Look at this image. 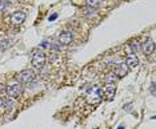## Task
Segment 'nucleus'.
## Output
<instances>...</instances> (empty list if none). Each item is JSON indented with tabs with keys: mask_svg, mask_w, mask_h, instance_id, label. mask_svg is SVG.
Listing matches in <instances>:
<instances>
[{
	"mask_svg": "<svg viewBox=\"0 0 156 129\" xmlns=\"http://www.w3.org/2000/svg\"><path fill=\"white\" fill-rule=\"evenodd\" d=\"M45 61H47V57H45L44 52L39 51V49L34 51L32 59H31V63H32V65H34L35 68H37V69H41V68H44Z\"/></svg>",
	"mask_w": 156,
	"mask_h": 129,
	"instance_id": "obj_1",
	"label": "nucleus"
},
{
	"mask_svg": "<svg viewBox=\"0 0 156 129\" xmlns=\"http://www.w3.org/2000/svg\"><path fill=\"white\" fill-rule=\"evenodd\" d=\"M35 78H36V76H35L34 71H31V69H23L22 72H19V75H17V80L27 85L34 84Z\"/></svg>",
	"mask_w": 156,
	"mask_h": 129,
	"instance_id": "obj_2",
	"label": "nucleus"
},
{
	"mask_svg": "<svg viewBox=\"0 0 156 129\" xmlns=\"http://www.w3.org/2000/svg\"><path fill=\"white\" fill-rule=\"evenodd\" d=\"M5 91H7V95H8L11 99H17L19 96H22L23 88L20 84H12V85H8Z\"/></svg>",
	"mask_w": 156,
	"mask_h": 129,
	"instance_id": "obj_3",
	"label": "nucleus"
},
{
	"mask_svg": "<svg viewBox=\"0 0 156 129\" xmlns=\"http://www.w3.org/2000/svg\"><path fill=\"white\" fill-rule=\"evenodd\" d=\"M26 12H23V11H16V12H13L11 15V23L15 24V26H20V24L24 23V20H26Z\"/></svg>",
	"mask_w": 156,
	"mask_h": 129,
	"instance_id": "obj_4",
	"label": "nucleus"
},
{
	"mask_svg": "<svg viewBox=\"0 0 156 129\" xmlns=\"http://www.w3.org/2000/svg\"><path fill=\"white\" fill-rule=\"evenodd\" d=\"M126 65L128 68H131V69H133V68H136L137 65H139V59H137L136 53L132 52L126 57Z\"/></svg>",
	"mask_w": 156,
	"mask_h": 129,
	"instance_id": "obj_5",
	"label": "nucleus"
},
{
	"mask_svg": "<svg viewBox=\"0 0 156 129\" xmlns=\"http://www.w3.org/2000/svg\"><path fill=\"white\" fill-rule=\"evenodd\" d=\"M72 40H73V33L72 32L66 31V32H62V33L59 35V43L60 44H63V45H68Z\"/></svg>",
	"mask_w": 156,
	"mask_h": 129,
	"instance_id": "obj_6",
	"label": "nucleus"
},
{
	"mask_svg": "<svg viewBox=\"0 0 156 129\" xmlns=\"http://www.w3.org/2000/svg\"><path fill=\"white\" fill-rule=\"evenodd\" d=\"M154 49H155V44L151 39H147V40L141 44V51H143V53H145V55H151V53L154 52Z\"/></svg>",
	"mask_w": 156,
	"mask_h": 129,
	"instance_id": "obj_7",
	"label": "nucleus"
},
{
	"mask_svg": "<svg viewBox=\"0 0 156 129\" xmlns=\"http://www.w3.org/2000/svg\"><path fill=\"white\" fill-rule=\"evenodd\" d=\"M127 72H128V67L126 65V63H119L118 65H116L115 68V73L118 77H124L127 75Z\"/></svg>",
	"mask_w": 156,
	"mask_h": 129,
	"instance_id": "obj_8",
	"label": "nucleus"
},
{
	"mask_svg": "<svg viewBox=\"0 0 156 129\" xmlns=\"http://www.w3.org/2000/svg\"><path fill=\"white\" fill-rule=\"evenodd\" d=\"M115 92H116V88L113 84H107V87L104 88V91H103V93L105 95V97H107L108 100H112L113 97H115Z\"/></svg>",
	"mask_w": 156,
	"mask_h": 129,
	"instance_id": "obj_9",
	"label": "nucleus"
},
{
	"mask_svg": "<svg viewBox=\"0 0 156 129\" xmlns=\"http://www.w3.org/2000/svg\"><path fill=\"white\" fill-rule=\"evenodd\" d=\"M101 4H103L101 0H87V5L92 9L99 8V7H101Z\"/></svg>",
	"mask_w": 156,
	"mask_h": 129,
	"instance_id": "obj_10",
	"label": "nucleus"
},
{
	"mask_svg": "<svg viewBox=\"0 0 156 129\" xmlns=\"http://www.w3.org/2000/svg\"><path fill=\"white\" fill-rule=\"evenodd\" d=\"M116 80H118V76H116L115 73H108V75H105V77H104L105 84H115Z\"/></svg>",
	"mask_w": 156,
	"mask_h": 129,
	"instance_id": "obj_11",
	"label": "nucleus"
},
{
	"mask_svg": "<svg viewBox=\"0 0 156 129\" xmlns=\"http://www.w3.org/2000/svg\"><path fill=\"white\" fill-rule=\"evenodd\" d=\"M12 3H13V0H0V12H3L8 7H11Z\"/></svg>",
	"mask_w": 156,
	"mask_h": 129,
	"instance_id": "obj_12",
	"label": "nucleus"
},
{
	"mask_svg": "<svg viewBox=\"0 0 156 129\" xmlns=\"http://www.w3.org/2000/svg\"><path fill=\"white\" fill-rule=\"evenodd\" d=\"M12 106H13V103H12V100L11 99H3V108H5V109H8V110H11L12 109Z\"/></svg>",
	"mask_w": 156,
	"mask_h": 129,
	"instance_id": "obj_13",
	"label": "nucleus"
},
{
	"mask_svg": "<svg viewBox=\"0 0 156 129\" xmlns=\"http://www.w3.org/2000/svg\"><path fill=\"white\" fill-rule=\"evenodd\" d=\"M131 48L133 49V51H137V49H139V43H132V44H131Z\"/></svg>",
	"mask_w": 156,
	"mask_h": 129,
	"instance_id": "obj_14",
	"label": "nucleus"
},
{
	"mask_svg": "<svg viewBox=\"0 0 156 129\" xmlns=\"http://www.w3.org/2000/svg\"><path fill=\"white\" fill-rule=\"evenodd\" d=\"M56 19H58V13H52V15L48 17L49 21H54V20H56Z\"/></svg>",
	"mask_w": 156,
	"mask_h": 129,
	"instance_id": "obj_15",
	"label": "nucleus"
},
{
	"mask_svg": "<svg viewBox=\"0 0 156 129\" xmlns=\"http://www.w3.org/2000/svg\"><path fill=\"white\" fill-rule=\"evenodd\" d=\"M151 92H152V93H154V95H155V84H154V83L151 84Z\"/></svg>",
	"mask_w": 156,
	"mask_h": 129,
	"instance_id": "obj_16",
	"label": "nucleus"
},
{
	"mask_svg": "<svg viewBox=\"0 0 156 129\" xmlns=\"http://www.w3.org/2000/svg\"><path fill=\"white\" fill-rule=\"evenodd\" d=\"M3 108V97H0V109Z\"/></svg>",
	"mask_w": 156,
	"mask_h": 129,
	"instance_id": "obj_17",
	"label": "nucleus"
},
{
	"mask_svg": "<svg viewBox=\"0 0 156 129\" xmlns=\"http://www.w3.org/2000/svg\"><path fill=\"white\" fill-rule=\"evenodd\" d=\"M118 129H126V128H124V125H119Z\"/></svg>",
	"mask_w": 156,
	"mask_h": 129,
	"instance_id": "obj_18",
	"label": "nucleus"
},
{
	"mask_svg": "<svg viewBox=\"0 0 156 129\" xmlns=\"http://www.w3.org/2000/svg\"><path fill=\"white\" fill-rule=\"evenodd\" d=\"M3 91V88H2V85H0V92H2Z\"/></svg>",
	"mask_w": 156,
	"mask_h": 129,
	"instance_id": "obj_19",
	"label": "nucleus"
}]
</instances>
